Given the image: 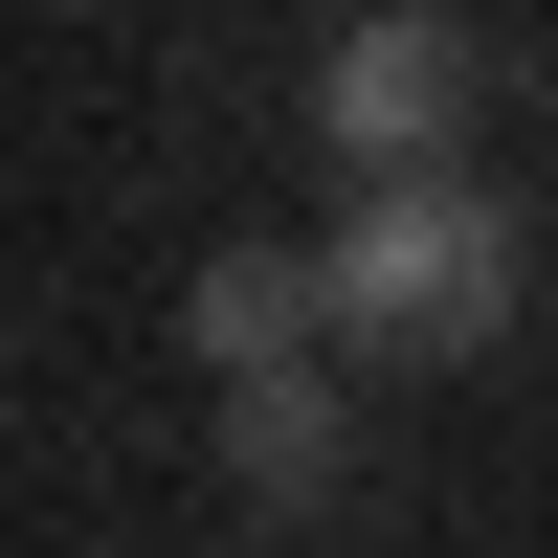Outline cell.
<instances>
[{
    "instance_id": "2",
    "label": "cell",
    "mask_w": 558,
    "mask_h": 558,
    "mask_svg": "<svg viewBox=\"0 0 558 558\" xmlns=\"http://www.w3.org/2000/svg\"><path fill=\"white\" fill-rule=\"evenodd\" d=\"M447 112H470V45L447 23H336L313 45V134L357 157V202L380 179H447Z\"/></svg>"
},
{
    "instance_id": "1",
    "label": "cell",
    "mask_w": 558,
    "mask_h": 558,
    "mask_svg": "<svg viewBox=\"0 0 558 558\" xmlns=\"http://www.w3.org/2000/svg\"><path fill=\"white\" fill-rule=\"evenodd\" d=\"M313 313H336V357H470L514 313V202L492 179H380L313 246Z\"/></svg>"
},
{
    "instance_id": "4",
    "label": "cell",
    "mask_w": 558,
    "mask_h": 558,
    "mask_svg": "<svg viewBox=\"0 0 558 558\" xmlns=\"http://www.w3.org/2000/svg\"><path fill=\"white\" fill-rule=\"evenodd\" d=\"M179 357H202V402H223V380H268V357H336V313H313L291 246H223L202 291H179Z\"/></svg>"
},
{
    "instance_id": "3",
    "label": "cell",
    "mask_w": 558,
    "mask_h": 558,
    "mask_svg": "<svg viewBox=\"0 0 558 558\" xmlns=\"http://www.w3.org/2000/svg\"><path fill=\"white\" fill-rule=\"evenodd\" d=\"M223 470H246V514H313V492L357 470V380H336V357H268V380H223Z\"/></svg>"
}]
</instances>
